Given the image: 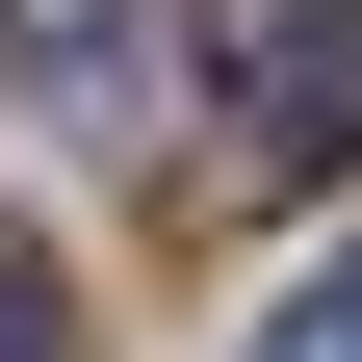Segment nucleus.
<instances>
[{
    "label": "nucleus",
    "mask_w": 362,
    "mask_h": 362,
    "mask_svg": "<svg viewBox=\"0 0 362 362\" xmlns=\"http://www.w3.org/2000/svg\"><path fill=\"white\" fill-rule=\"evenodd\" d=\"M207 78H233V181H337L362 156V0H233Z\"/></svg>",
    "instance_id": "1"
},
{
    "label": "nucleus",
    "mask_w": 362,
    "mask_h": 362,
    "mask_svg": "<svg viewBox=\"0 0 362 362\" xmlns=\"http://www.w3.org/2000/svg\"><path fill=\"white\" fill-rule=\"evenodd\" d=\"M129 26H156V0H0V78H26V104H104Z\"/></svg>",
    "instance_id": "2"
},
{
    "label": "nucleus",
    "mask_w": 362,
    "mask_h": 362,
    "mask_svg": "<svg viewBox=\"0 0 362 362\" xmlns=\"http://www.w3.org/2000/svg\"><path fill=\"white\" fill-rule=\"evenodd\" d=\"M259 362H362V259H310V285L259 310Z\"/></svg>",
    "instance_id": "3"
}]
</instances>
